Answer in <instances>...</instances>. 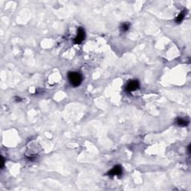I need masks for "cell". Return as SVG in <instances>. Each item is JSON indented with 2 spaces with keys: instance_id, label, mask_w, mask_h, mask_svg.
Instances as JSON below:
<instances>
[{
  "instance_id": "6da1fadb",
  "label": "cell",
  "mask_w": 191,
  "mask_h": 191,
  "mask_svg": "<svg viewBox=\"0 0 191 191\" xmlns=\"http://www.w3.org/2000/svg\"><path fill=\"white\" fill-rule=\"evenodd\" d=\"M68 79L70 85L73 87H79L82 82V75L77 72H70L68 73Z\"/></svg>"
},
{
  "instance_id": "7a4b0ae2",
  "label": "cell",
  "mask_w": 191,
  "mask_h": 191,
  "mask_svg": "<svg viewBox=\"0 0 191 191\" xmlns=\"http://www.w3.org/2000/svg\"><path fill=\"white\" fill-rule=\"evenodd\" d=\"M140 87V82L137 80H132L128 82L126 87H125V90L127 92L131 93L133 91L137 90Z\"/></svg>"
},
{
  "instance_id": "3957f363",
  "label": "cell",
  "mask_w": 191,
  "mask_h": 191,
  "mask_svg": "<svg viewBox=\"0 0 191 191\" xmlns=\"http://www.w3.org/2000/svg\"><path fill=\"white\" fill-rule=\"evenodd\" d=\"M85 29L83 28H79L78 31H77V35L74 39V42L76 44H79L83 42V40L85 39Z\"/></svg>"
},
{
  "instance_id": "277c9868",
  "label": "cell",
  "mask_w": 191,
  "mask_h": 191,
  "mask_svg": "<svg viewBox=\"0 0 191 191\" xmlns=\"http://www.w3.org/2000/svg\"><path fill=\"white\" fill-rule=\"evenodd\" d=\"M122 172H123V170H122L121 166L117 165V166H115L114 167H113L112 169L108 172V175L110 177H113L115 175H121Z\"/></svg>"
},
{
  "instance_id": "5b68a950",
  "label": "cell",
  "mask_w": 191,
  "mask_h": 191,
  "mask_svg": "<svg viewBox=\"0 0 191 191\" xmlns=\"http://www.w3.org/2000/svg\"><path fill=\"white\" fill-rule=\"evenodd\" d=\"M189 122L183 118H178L176 119V124L179 126H187L188 125Z\"/></svg>"
},
{
  "instance_id": "8992f818",
  "label": "cell",
  "mask_w": 191,
  "mask_h": 191,
  "mask_svg": "<svg viewBox=\"0 0 191 191\" xmlns=\"http://www.w3.org/2000/svg\"><path fill=\"white\" fill-rule=\"evenodd\" d=\"M185 13H186V11H185V10H184L181 13H179V15H178V17L175 18V22H177V23H179V22H181L182 20H184V18H185Z\"/></svg>"
},
{
  "instance_id": "52a82bcc",
  "label": "cell",
  "mask_w": 191,
  "mask_h": 191,
  "mask_svg": "<svg viewBox=\"0 0 191 191\" xmlns=\"http://www.w3.org/2000/svg\"><path fill=\"white\" fill-rule=\"evenodd\" d=\"M131 26V25H130V23L129 22H123L122 25H121V27H120V28H121V31L122 32H127L128 29H129V28Z\"/></svg>"
},
{
  "instance_id": "ba28073f",
  "label": "cell",
  "mask_w": 191,
  "mask_h": 191,
  "mask_svg": "<svg viewBox=\"0 0 191 191\" xmlns=\"http://www.w3.org/2000/svg\"><path fill=\"white\" fill-rule=\"evenodd\" d=\"M4 165H5V159L3 157H2V164H1V169L4 168Z\"/></svg>"
},
{
  "instance_id": "9c48e42d",
  "label": "cell",
  "mask_w": 191,
  "mask_h": 191,
  "mask_svg": "<svg viewBox=\"0 0 191 191\" xmlns=\"http://www.w3.org/2000/svg\"><path fill=\"white\" fill-rule=\"evenodd\" d=\"M15 99H16V102H18V101H20V100H21V99H20V97H17V96L15 97Z\"/></svg>"
}]
</instances>
